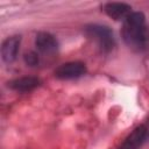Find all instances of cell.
<instances>
[{
    "mask_svg": "<svg viewBox=\"0 0 149 149\" xmlns=\"http://www.w3.org/2000/svg\"><path fill=\"white\" fill-rule=\"evenodd\" d=\"M86 73V66L81 62H68L55 70V76L59 79H74Z\"/></svg>",
    "mask_w": 149,
    "mask_h": 149,
    "instance_id": "3957f363",
    "label": "cell"
},
{
    "mask_svg": "<svg viewBox=\"0 0 149 149\" xmlns=\"http://www.w3.org/2000/svg\"><path fill=\"white\" fill-rule=\"evenodd\" d=\"M121 34L129 48L135 51L144 50L149 41L144 14L141 12H132L123 20Z\"/></svg>",
    "mask_w": 149,
    "mask_h": 149,
    "instance_id": "6da1fadb",
    "label": "cell"
},
{
    "mask_svg": "<svg viewBox=\"0 0 149 149\" xmlns=\"http://www.w3.org/2000/svg\"><path fill=\"white\" fill-rule=\"evenodd\" d=\"M104 12L114 20H125L132 13V7L125 2H108L104 5Z\"/></svg>",
    "mask_w": 149,
    "mask_h": 149,
    "instance_id": "52a82bcc",
    "label": "cell"
},
{
    "mask_svg": "<svg viewBox=\"0 0 149 149\" xmlns=\"http://www.w3.org/2000/svg\"><path fill=\"white\" fill-rule=\"evenodd\" d=\"M148 129L144 125H140L136 127L123 141V143L119 147V149H139L142 142L147 136Z\"/></svg>",
    "mask_w": 149,
    "mask_h": 149,
    "instance_id": "8992f818",
    "label": "cell"
},
{
    "mask_svg": "<svg viewBox=\"0 0 149 149\" xmlns=\"http://www.w3.org/2000/svg\"><path fill=\"white\" fill-rule=\"evenodd\" d=\"M40 85V79L35 77H21L8 83V86L17 92H29Z\"/></svg>",
    "mask_w": 149,
    "mask_h": 149,
    "instance_id": "ba28073f",
    "label": "cell"
},
{
    "mask_svg": "<svg viewBox=\"0 0 149 149\" xmlns=\"http://www.w3.org/2000/svg\"><path fill=\"white\" fill-rule=\"evenodd\" d=\"M85 34L97 42V44L100 47V49L105 52L111 51L115 45V40L113 36L112 30L101 24H87L85 26Z\"/></svg>",
    "mask_w": 149,
    "mask_h": 149,
    "instance_id": "7a4b0ae2",
    "label": "cell"
},
{
    "mask_svg": "<svg viewBox=\"0 0 149 149\" xmlns=\"http://www.w3.org/2000/svg\"><path fill=\"white\" fill-rule=\"evenodd\" d=\"M21 38L17 35L7 37L1 45V56L3 62L6 63H13L16 59L17 52H19V47H20Z\"/></svg>",
    "mask_w": 149,
    "mask_h": 149,
    "instance_id": "5b68a950",
    "label": "cell"
},
{
    "mask_svg": "<svg viewBox=\"0 0 149 149\" xmlns=\"http://www.w3.org/2000/svg\"><path fill=\"white\" fill-rule=\"evenodd\" d=\"M23 58H24L26 64L29 65V66H35V65H37V63H38V56H37V54L34 52V51H29V52L24 54Z\"/></svg>",
    "mask_w": 149,
    "mask_h": 149,
    "instance_id": "9c48e42d",
    "label": "cell"
},
{
    "mask_svg": "<svg viewBox=\"0 0 149 149\" xmlns=\"http://www.w3.org/2000/svg\"><path fill=\"white\" fill-rule=\"evenodd\" d=\"M35 44H36L38 51L44 55H51V54L56 52L58 49L57 40L55 38L54 35H51L50 33H47V31H40L36 35Z\"/></svg>",
    "mask_w": 149,
    "mask_h": 149,
    "instance_id": "277c9868",
    "label": "cell"
}]
</instances>
